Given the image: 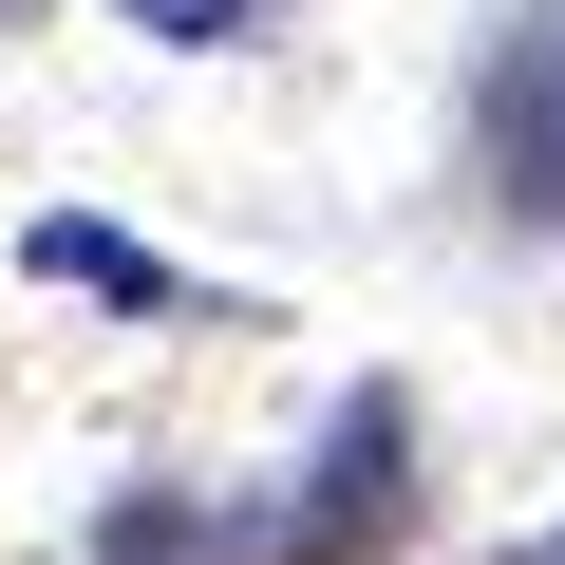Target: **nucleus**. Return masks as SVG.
I'll return each instance as SVG.
<instances>
[{"label": "nucleus", "mask_w": 565, "mask_h": 565, "mask_svg": "<svg viewBox=\"0 0 565 565\" xmlns=\"http://www.w3.org/2000/svg\"><path fill=\"white\" fill-rule=\"evenodd\" d=\"M396 527H415V396L377 377V396H359V415L321 434V471L264 509V546H282V565H377Z\"/></svg>", "instance_id": "nucleus-1"}, {"label": "nucleus", "mask_w": 565, "mask_h": 565, "mask_svg": "<svg viewBox=\"0 0 565 565\" xmlns=\"http://www.w3.org/2000/svg\"><path fill=\"white\" fill-rule=\"evenodd\" d=\"M114 20H151V39H245L264 0H114Z\"/></svg>", "instance_id": "nucleus-3"}, {"label": "nucleus", "mask_w": 565, "mask_h": 565, "mask_svg": "<svg viewBox=\"0 0 565 565\" xmlns=\"http://www.w3.org/2000/svg\"><path fill=\"white\" fill-rule=\"evenodd\" d=\"M20 264H39V282H76V302H114V321H189V302H207L189 264H151V245H132V226H95V207H39V245H20Z\"/></svg>", "instance_id": "nucleus-2"}, {"label": "nucleus", "mask_w": 565, "mask_h": 565, "mask_svg": "<svg viewBox=\"0 0 565 565\" xmlns=\"http://www.w3.org/2000/svg\"><path fill=\"white\" fill-rule=\"evenodd\" d=\"M0 20H39V0H0Z\"/></svg>", "instance_id": "nucleus-5"}, {"label": "nucleus", "mask_w": 565, "mask_h": 565, "mask_svg": "<svg viewBox=\"0 0 565 565\" xmlns=\"http://www.w3.org/2000/svg\"><path fill=\"white\" fill-rule=\"evenodd\" d=\"M509 565H565V527H527V546H509Z\"/></svg>", "instance_id": "nucleus-4"}]
</instances>
